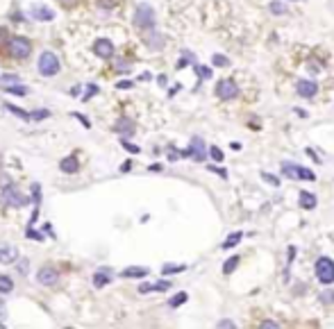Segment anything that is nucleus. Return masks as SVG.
Instances as JSON below:
<instances>
[{"label": "nucleus", "mask_w": 334, "mask_h": 329, "mask_svg": "<svg viewBox=\"0 0 334 329\" xmlns=\"http://www.w3.org/2000/svg\"><path fill=\"white\" fill-rule=\"evenodd\" d=\"M2 202H5L7 207H14V209H23V207H27L32 200L27 198V195L16 186V184L7 182L5 186H2Z\"/></svg>", "instance_id": "obj_1"}, {"label": "nucleus", "mask_w": 334, "mask_h": 329, "mask_svg": "<svg viewBox=\"0 0 334 329\" xmlns=\"http://www.w3.org/2000/svg\"><path fill=\"white\" fill-rule=\"evenodd\" d=\"M37 68H39V73H41L43 77H55L57 73H60L62 64H60V59H57V55L50 53V50H46V53L39 55Z\"/></svg>", "instance_id": "obj_2"}, {"label": "nucleus", "mask_w": 334, "mask_h": 329, "mask_svg": "<svg viewBox=\"0 0 334 329\" xmlns=\"http://www.w3.org/2000/svg\"><path fill=\"white\" fill-rule=\"evenodd\" d=\"M5 48L14 59H27L30 53H32V44H30V39H25V37H9Z\"/></svg>", "instance_id": "obj_3"}, {"label": "nucleus", "mask_w": 334, "mask_h": 329, "mask_svg": "<svg viewBox=\"0 0 334 329\" xmlns=\"http://www.w3.org/2000/svg\"><path fill=\"white\" fill-rule=\"evenodd\" d=\"M134 25L139 27V30H152V27H155V9H152L148 2H141V5L136 7Z\"/></svg>", "instance_id": "obj_4"}, {"label": "nucleus", "mask_w": 334, "mask_h": 329, "mask_svg": "<svg viewBox=\"0 0 334 329\" xmlns=\"http://www.w3.org/2000/svg\"><path fill=\"white\" fill-rule=\"evenodd\" d=\"M282 175H284V177H289V179H305V182H314V179H316L314 170H309V168H302V166H296V164H291V162L282 164Z\"/></svg>", "instance_id": "obj_5"}, {"label": "nucleus", "mask_w": 334, "mask_h": 329, "mask_svg": "<svg viewBox=\"0 0 334 329\" xmlns=\"http://www.w3.org/2000/svg\"><path fill=\"white\" fill-rule=\"evenodd\" d=\"M316 277L321 284H334V261L328 257H321L316 261Z\"/></svg>", "instance_id": "obj_6"}, {"label": "nucleus", "mask_w": 334, "mask_h": 329, "mask_svg": "<svg viewBox=\"0 0 334 329\" xmlns=\"http://www.w3.org/2000/svg\"><path fill=\"white\" fill-rule=\"evenodd\" d=\"M216 96L221 98V100H234V98L239 96L237 82H232V80H221L218 84H216Z\"/></svg>", "instance_id": "obj_7"}, {"label": "nucleus", "mask_w": 334, "mask_h": 329, "mask_svg": "<svg viewBox=\"0 0 334 329\" xmlns=\"http://www.w3.org/2000/svg\"><path fill=\"white\" fill-rule=\"evenodd\" d=\"M57 279H60V273H57V268H53V266H43L37 273V281L43 286H55Z\"/></svg>", "instance_id": "obj_8"}, {"label": "nucleus", "mask_w": 334, "mask_h": 329, "mask_svg": "<svg viewBox=\"0 0 334 329\" xmlns=\"http://www.w3.org/2000/svg\"><path fill=\"white\" fill-rule=\"evenodd\" d=\"M93 53H96V57H100V59H112L114 57V44L109 41V39H98L96 44H93Z\"/></svg>", "instance_id": "obj_9"}, {"label": "nucleus", "mask_w": 334, "mask_h": 329, "mask_svg": "<svg viewBox=\"0 0 334 329\" xmlns=\"http://www.w3.org/2000/svg\"><path fill=\"white\" fill-rule=\"evenodd\" d=\"M112 279H114L112 268H98L93 273V288H105L107 284H112Z\"/></svg>", "instance_id": "obj_10"}, {"label": "nucleus", "mask_w": 334, "mask_h": 329, "mask_svg": "<svg viewBox=\"0 0 334 329\" xmlns=\"http://www.w3.org/2000/svg\"><path fill=\"white\" fill-rule=\"evenodd\" d=\"M134 120L132 118H128V116H121L119 120H116V125H114V132L116 134H121V136H132L134 134Z\"/></svg>", "instance_id": "obj_11"}, {"label": "nucleus", "mask_w": 334, "mask_h": 329, "mask_svg": "<svg viewBox=\"0 0 334 329\" xmlns=\"http://www.w3.org/2000/svg\"><path fill=\"white\" fill-rule=\"evenodd\" d=\"M30 16H32L34 21L50 23L55 18V11L48 9V7H43V5H32V7H30Z\"/></svg>", "instance_id": "obj_12"}, {"label": "nucleus", "mask_w": 334, "mask_h": 329, "mask_svg": "<svg viewBox=\"0 0 334 329\" xmlns=\"http://www.w3.org/2000/svg\"><path fill=\"white\" fill-rule=\"evenodd\" d=\"M189 157H194L196 162H205V143L200 136L191 139V148H189Z\"/></svg>", "instance_id": "obj_13"}, {"label": "nucleus", "mask_w": 334, "mask_h": 329, "mask_svg": "<svg viewBox=\"0 0 334 329\" xmlns=\"http://www.w3.org/2000/svg\"><path fill=\"white\" fill-rule=\"evenodd\" d=\"M18 259V250L14 245H0V264L7 266V264H14Z\"/></svg>", "instance_id": "obj_14"}, {"label": "nucleus", "mask_w": 334, "mask_h": 329, "mask_svg": "<svg viewBox=\"0 0 334 329\" xmlns=\"http://www.w3.org/2000/svg\"><path fill=\"white\" fill-rule=\"evenodd\" d=\"M316 91H318L316 82H312V80H300V82H298V96L314 98V96H316Z\"/></svg>", "instance_id": "obj_15"}, {"label": "nucleus", "mask_w": 334, "mask_h": 329, "mask_svg": "<svg viewBox=\"0 0 334 329\" xmlns=\"http://www.w3.org/2000/svg\"><path fill=\"white\" fill-rule=\"evenodd\" d=\"M148 273L150 270L143 268V266H130V268H125L121 273V277H125V279H141V277H148Z\"/></svg>", "instance_id": "obj_16"}, {"label": "nucleus", "mask_w": 334, "mask_h": 329, "mask_svg": "<svg viewBox=\"0 0 334 329\" xmlns=\"http://www.w3.org/2000/svg\"><path fill=\"white\" fill-rule=\"evenodd\" d=\"M60 170L66 173V175H75L77 170H80V164H77L75 157H64V159L60 162Z\"/></svg>", "instance_id": "obj_17"}, {"label": "nucleus", "mask_w": 334, "mask_h": 329, "mask_svg": "<svg viewBox=\"0 0 334 329\" xmlns=\"http://www.w3.org/2000/svg\"><path fill=\"white\" fill-rule=\"evenodd\" d=\"M14 291V281L9 275H0V295H9Z\"/></svg>", "instance_id": "obj_18"}, {"label": "nucleus", "mask_w": 334, "mask_h": 329, "mask_svg": "<svg viewBox=\"0 0 334 329\" xmlns=\"http://www.w3.org/2000/svg\"><path fill=\"white\" fill-rule=\"evenodd\" d=\"M2 107L7 109L9 113H14V116H18V118H23V120H30V113L25 111V109H21V107H16V105H11V103H5Z\"/></svg>", "instance_id": "obj_19"}, {"label": "nucleus", "mask_w": 334, "mask_h": 329, "mask_svg": "<svg viewBox=\"0 0 334 329\" xmlns=\"http://www.w3.org/2000/svg\"><path fill=\"white\" fill-rule=\"evenodd\" d=\"M2 91L11 93V96H27V93H30V89H27V87H23L21 82H18V84H9V87H5Z\"/></svg>", "instance_id": "obj_20"}, {"label": "nucleus", "mask_w": 334, "mask_h": 329, "mask_svg": "<svg viewBox=\"0 0 334 329\" xmlns=\"http://www.w3.org/2000/svg\"><path fill=\"white\" fill-rule=\"evenodd\" d=\"M300 207H302V209H314V207H316V198H314V193H305V191H302V193H300Z\"/></svg>", "instance_id": "obj_21"}, {"label": "nucleus", "mask_w": 334, "mask_h": 329, "mask_svg": "<svg viewBox=\"0 0 334 329\" xmlns=\"http://www.w3.org/2000/svg\"><path fill=\"white\" fill-rule=\"evenodd\" d=\"M241 238H243L241 232H234L232 236H227L225 241H223V250H230V248H234V245H239V243H241Z\"/></svg>", "instance_id": "obj_22"}, {"label": "nucleus", "mask_w": 334, "mask_h": 329, "mask_svg": "<svg viewBox=\"0 0 334 329\" xmlns=\"http://www.w3.org/2000/svg\"><path fill=\"white\" fill-rule=\"evenodd\" d=\"M182 270H187V266H182V264H164V268H162V275H178V273H182Z\"/></svg>", "instance_id": "obj_23"}, {"label": "nucleus", "mask_w": 334, "mask_h": 329, "mask_svg": "<svg viewBox=\"0 0 334 329\" xmlns=\"http://www.w3.org/2000/svg\"><path fill=\"white\" fill-rule=\"evenodd\" d=\"M187 300H189V295H187V293H178V295H173L171 300H168V307H173V309H175V307H180V304H184Z\"/></svg>", "instance_id": "obj_24"}, {"label": "nucleus", "mask_w": 334, "mask_h": 329, "mask_svg": "<svg viewBox=\"0 0 334 329\" xmlns=\"http://www.w3.org/2000/svg\"><path fill=\"white\" fill-rule=\"evenodd\" d=\"M114 68H116V73H130V70H132V64H130V61H125V59H119L116 61V64H114Z\"/></svg>", "instance_id": "obj_25"}, {"label": "nucleus", "mask_w": 334, "mask_h": 329, "mask_svg": "<svg viewBox=\"0 0 334 329\" xmlns=\"http://www.w3.org/2000/svg\"><path fill=\"white\" fill-rule=\"evenodd\" d=\"M121 146H123L128 152H132V155H139V152H141V148H139V146H134V143H130V141H128V136H123V139H121Z\"/></svg>", "instance_id": "obj_26"}, {"label": "nucleus", "mask_w": 334, "mask_h": 329, "mask_svg": "<svg viewBox=\"0 0 334 329\" xmlns=\"http://www.w3.org/2000/svg\"><path fill=\"white\" fill-rule=\"evenodd\" d=\"M150 41H148V39H146V41H148V46H150V48H162V46H164V39L162 37H159V34H157V32H152V30H150Z\"/></svg>", "instance_id": "obj_27"}, {"label": "nucleus", "mask_w": 334, "mask_h": 329, "mask_svg": "<svg viewBox=\"0 0 334 329\" xmlns=\"http://www.w3.org/2000/svg\"><path fill=\"white\" fill-rule=\"evenodd\" d=\"M98 93H100V87H98V84H89V87H86V93L84 96H82V100H91L93 96H98Z\"/></svg>", "instance_id": "obj_28"}, {"label": "nucleus", "mask_w": 334, "mask_h": 329, "mask_svg": "<svg viewBox=\"0 0 334 329\" xmlns=\"http://www.w3.org/2000/svg\"><path fill=\"white\" fill-rule=\"evenodd\" d=\"M237 266H239V257H232V259H227L225 264H223V273H225V275H230V273L237 268Z\"/></svg>", "instance_id": "obj_29"}, {"label": "nucleus", "mask_w": 334, "mask_h": 329, "mask_svg": "<svg viewBox=\"0 0 334 329\" xmlns=\"http://www.w3.org/2000/svg\"><path fill=\"white\" fill-rule=\"evenodd\" d=\"M50 111L48 109H37V111L30 113V120H43V118H48Z\"/></svg>", "instance_id": "obj_30"}, {"label": "nucleus", "mask_w": 334, "mask_h": 329, "mask_svg": "<svg viewBox=\"0 0 334 329\" xmlns=\"http://www.w3.org/2000/svg\"><path fill=\"white\" fill-rule=\"evenodd\" d=\"M18 82H21V77H18V75H11V73H9V75H2V77H0V84H5V87H9V84H18Z\"/></svg>", "instance_id": "obj_31"}, {"label": "nucleus", "mask_w": 334, "mask_h": 329, "mask_svg": "<svg viewBox=\"0 0 334 329\" xmlns=\"http://www.w3.org/2000/svg\"><path fill=\"white\" fill-rule=\"evenodd\" d=\"M191 61H196V57L191 53H189V50H184V55H182V59L178 61V68H184V66L187 64H191Z\"/></svg>", "instance_id": "obj_32"}, {"label": "nucleus", "mask_w": 334, "mask_h": 329, "mask_svg": "<svg viewBox=\"0 0 334 329\" xmlns=\"http://www.w3.org/2000/svg\"><path fill=\"white\" fill-rule=\"evenodd\" d=\"M211 64L214 66H230V59L223 57V55H214V57H211Z\"/></svg>", "instance_id": "obj_33"}, {"label": "nucleus", "mask_w": 334, "mask_h": 329, "mask_svg": "<svg viewBox=\"0 0 334 329\" xmlns=\"http://www.w3.org/2000/svg\"><path fill=\"white\" fill-rule=\"evenodd\" d=\"M209 157L214 159V162H223V150H221V148H216V146H211L209 148Z\"/></svg>", "instance_id": "obj_34"}, {"label": "nucleus", "mask_w": 334, "mask_h": 329, "mask_svg": "<svg viewBox=\"0 0 334 329\" xmlns=\"http://www.w3.org/2000/svg\"><path fill=\"white\" fill-rule=\"evenodd\" d=\"M196 70H198L200 80H209L211 77V68H207V66H196Z\"/></svg>", "instance_id": "obj_35"}, {"label": "nucleus", "mask_w": 334, "mask_h": 329, "mask_svg": "<svg viewBox=\"0 0 334 329\" xmlns=\"http://www.w3.org/2000/svg\"><path fill=\"white\" fill-rule=\"evenodd\" d=\"M7 41H9V32H7V27H0V50L7 46Z\"/></svg>", "instance_id": "obj_36"}, {"label": "nucleus", "mask_w": 334, "mask_h": 329, "mask_svg": "<svg viewBox=\"0 0 334 329\" xmlns=\"http://www.w3.org/2000/svg\"><path fill=\"white\" fill-rule=\"evenodd\" d=\"M116 89H121V91H130V89H134V82H132V80H121L119 84H116Z\"/></svg>", "instance_id": "obj_37"}, {"label": "nucleus", "mask_w": 334, "mask_h": 329, "mask_svg": "<svg viewBox=\"0 0 334 329\" xmlns=\"http://www.w3.org/2000/svg\"><path fill=\"white\" fill-rule=\"evenodd\" d=\"M25 236L32 238V241H43V234L37 232V229H32V227H27V234H25Z\"/></svg>", "instance_id": "obj_38"}, {"label": "nucleus", "mask_w": 334, "mask_h": 329, "mask_svg": "<svg viewBox=\"0 0 334 329\" xmlns=\"http://www.w3.org/2000/svg\"><path fill=\"white\" fill-rule=\"evenodd\" d=\"M168 288H171V281H157V284L152 286V291H159V293L168 291Z\"/></svg>", "instance_id": "obj_39"}, {"label": "nucleus", "mask_w": 334, "mask_h": 329, "mask_svg": "<svg viewBox=\"0 0 334 329\" xmlns=\"http://www.w3.org/2000/svg\"><path fill=\"white\" fill-rule=\"evenodd\" d=\"M70 116H73V118H77V120H80V123H82V125H84L86 130H89V127H91V123H89V118H86V116H82V113L73 111V113H70Z\"/></svg>", "instance_id": "obj_40"}, {"label": "nucleus", "mask_w": 334, "mask_h": 329, "mask_svg": "<svg viewBox=\"0 0 334 329\" xmlns=\"http://www.w3.org/2000/svg\"><path fill=\"white\" fill-rule=\"evenodd\" d=\"M270 11H273V14H284V11H286V7L282 5V2H277V0H275L273 5H270Z\"/></svg>", "instance_id": "obj_41"}, {"label": "nucleus", "mask_w": 334, "mask_h": 329, "mask_svg": "<svg viewBox=\"0 0 334 329\" xmlns=\"http://www.w3.org/2000/svg\"><path fill=\"white\" fill-rule=\"evenodd\" d=\"M262 177L266 179L268 184H273V186H280V179L275 177V175H268V173H262Z\"/></svg>", "instance_id": "obj_42"}, {"label": "nucleus", "mask_w": 334, "mask_h": 329, "mask_svg": "<svg viewBox=\"0 0 334 329\" xmlns=\"http://www.w3.org/2000/svg\"><path fill=\"white\" fill-rule=\"evenodd\" d=\"M178 157H180V152L173 146H168V162H178Z\"/></svg>", "instance_id": "obj_43"}, {"label": "nucleus", "mask_w": 334, "mask_h": 329, "mask_svg": "<svg viewBox=\"0 0 334 329\" xmlns=\"http://www.w3.org/2000/svg\"><path fill=\"white\" fill-rule=\"evenodd\" d=\"M98 5L103 7V9H109V7L116 5V0H98Z\"/></svg>", "instance_id": "obj_44"}, {"label": "nucleus", "mask_w": 334, "mask_h": 329, "mask_svg": "<svg viewBox=\"0 0 334 329\" xmlns=\"http://www.w3.org/2000/svg\"><path fill=\"white\" fill-rule=\"evenodd\" d=\"M262 327H268V329H277V327H280V325H277V323H275V320H264V323H262Z\"/></svg>", "instance_id": "obj_45"}, {"label": "nucleus", "mask_w": 334, "mask_h": 329, "mask_svg": "<svg viewBox=\"0 0 334 329\" xmlns=\"http://www.w3.org/2000/svg\"><path fill=\"white\" fill-rule=\"evenodd\" d=\"M216 327H223V329H227V327H237V325H234V323H232V320H221V323H218V325H216Z\"/></svg>", "instance_id": "obj_46"}, {"label": "nucleus", "mask_w": 334, "mask_h": 329, "mask_svg": "<svg viewBox=\"0 0 334 329\" xmlns=\"http://www.w3.org/2000/svg\"><path fill=\"white\" fill-rule=\"evenodd\" d=\"M18 273H21V275H25V273H27V259L18 261Z\"/></svg>", "instance_id": "obj_47"}, {"label": "nucleus", "mask_w": 334, "mask_h": 329, "mask_svg": "<svg viewBox=\"0 0 334 329\" xmlns=\"http://www.w3.org/2000/svg\"><path fill=\"white\" fill-rule=\"evenodd\" d=\"M209 170H211V173H218L223 179L227 177V170H223V168H214V166H209Z\"/></svg>", "instance_id": "obj_48"}, {"label": "nucleus", "mask_w": 334, "mask_h": 329, "mask_svg": "<svg viewBox=\"0 0 334 329\" xmlns=\"http://www.w3.org/2000/svg\"><path fill=\"white\" fill-rule=\"evenodd\" d=\"M150 291H152L150 284H141V286H139V293H141V295H146V293H150Z\"/></svg>", "instance_id": "obj_49"}, {"label": "nucleus", "mask_w": 334, "mask_h": 329, "mask_svg": "<svg viewBox=\"0 0 334 329\" xmlns=\"http://www.w3.org/2000/svg\"><path fill=\"white\" fill-rule=\"evenodd\" d=\"M128 170H132V162H125L123 166H121V173H128Z\"/></svg>", "instance_id": "obj_50"}, {"label": "nucleus", "mask_w": 334, "mask_h": 329, "mask_svg": "<svg viewBox=\"0 0 334 329\" xmlns=\"http://www.w3.org/2000/svg\"><path fill=\"white\" fill-rule=\"evenodd\" d=\"M70 96H80V87H70Z\"/></svg>", "instance_id": "obj_51"}, {"label": "nucleus", "mask_w": 334, "mask_h": 329, "mask_svg": "<svg viewBox=\"0 0 334 329\" xmlns=\"http://www.w3.org/2000/svg\"><path fill=\"white\" fill-rule=\"evenodd\" d=\"M180 89H182V87H180V84H175V87H173V89H171V91H168V96H175V93H178V91H180Z\"/></svg>", "instance_id": "obj_52"}, {"label": "nucleus", "mask_w": 334, "mask_h": 329, "mask_svg": "<svg viewBox=\"0 0 334 329\" xmlns=\"http://www.w3.org/2000/svg\"><path fill=\"white\" fill-rule=\"evenodd\" d=\"M60 2H62V5H66V7H70V5H75L77 0H60Z\"/></svg>", "instance_id": "obj_53"}, {"label": "nucleus", "mask_w": 334, "mask_h": 329, "mask_svg": "<svg viewBox=\"0 0 334 329\" xmlns=\"http://www.w3.org/2000/svg\"><path fill=\"white\" fill-rule=\"evenodd\" d=\"M157 82H159V84L164 87V84H166V75H159V77H157Z\"/></svg>", "instance_id": "obj_54"}, {"label": "nucleus", "mask_w": 334, "mask_h": 329, "mask_svg": "<svg viewBox=\"0 0 334 329\" xmlns=\"http://www.w3.org/2000/svg\"><path fill=\"white\" fill-rule=\"evenodd\" d=\"M332 300H334V293H332Z\"/></svg>", "instance_id": "obj_55"}]
</instances>
